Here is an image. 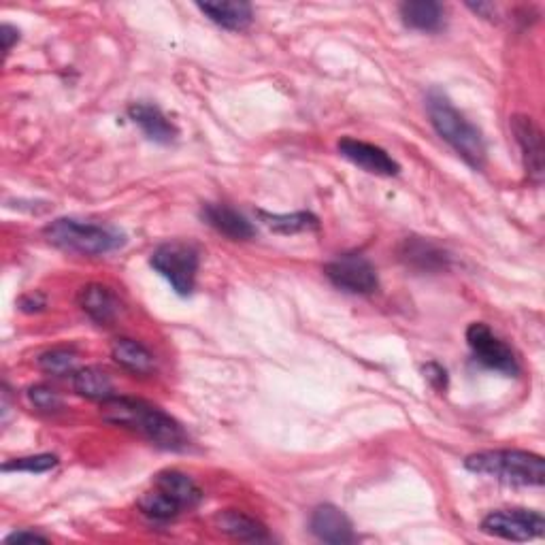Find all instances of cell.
<instances>
[{
	"instance_id": "obj_1",
	"label": "cell",
	"mask_w": 545,
	"mask_h": 545,
	"mask_svg": "<svg viewBox=\"0 0 545 545\" xmlns=\"http://www.w3.org/2000/svg\"><path fill=\"white\" fill-rule=\"evenodd\" d=\"M101 416L109 424L124 426L128 431L139 433L162 450L179 452L188 445L184 426L171 418L167 411L147 401L130 399V396H111V399L103 401Z\"/></svg>"
},
{
	"instance_id": "obj_2",
	"label": "cell",
	"mask_w": 545,
	"mask_h": 545,
	"mask_svg": "<svg viewBox=\"0 0 545 545\" xmlns=\"http://www.w3.org/2000/svg\"><path fill=\"white\" fill-rule=\"evenodd\" d=\"M426 111L433 128L437 130V135L448 143L471 169L482 171L486 164V141L480 128L471 124L465 115L450 103V98L439 90L428 92Z\"/></svg>"
},
{
	"instance_id": "obj_3",
	"label": "cell",
	"mask_w": 545,
	"mask_h": 545,
	"mask_svg": "<svg viewBox=\"0 0 545 545\" xmlns=\"http://www.w3.org/2000/svg\"><path fill=\"white\" fill-rule=\"evenodd\" d=\"M45 239L58 250L81 256H105L126 243V235L111 224L79 222L73 218H60L43 228Z\"/></svg>"
},
{
	"instance_id": "obj_4",
	"label": "cell",
	"mask_w": 545,
	"mask_h": 545,
	"mask_svg": "<svg viewBox=\"0 0 545 545\" xmlns=\"http://www.w3.org/2000/svg\"><path fill=\"white\" fill-rule=\"evenodd\" d=\"M471 473L492 477V480L514 486H543V458L524 450H486L471 454L465 460Z\"/></svg>"
},
{
	"instance_id": "obj_5",
	"label": "cell",
	"mask_w": 545,
	"mask_h": 545,
	"mask_svg": "<svg viewBox=\"0 0 545 545\" xmlns=\"http://www.w3.org/2000/svg\"><path fill=\"white\" fill-rule=\"evenodd\" d=\"M150 262L179 296L192 294L198 273V252L194 245L184 241L162 243L154 250Z\"/></svg>"
},
{
	"instance_id": "obj_6",
	"label": "cell",
	"mask_w": 545,
	"mask_h": 545,
	"mask_svg": "<svg viewBox=\"0 0 545 545\" xmlns=\"http://www.w3.org/2000/svg\"><path fill=\"white\" fill-rule=\"evenodd\" d=\"M482 531L507 541H533L545 533V520L531 509H499L482 520Z\"/></svg>"
},
{
	"instance_id": "obj_7",
	"label": "cell",
	"mask_w": 545,
	"mask_h": 545,
	"mask_svg": "<svg viewBox=\"0 0 545 545\" xmlns=\"http://www.w3.org/2000/svg\"><path fill=\"white\" fill-rule=\"evenodd\" d=\"M467 343L477 362H482L484 367L501 371L505 375H518L520 365L514 350L509 345L492 333L490 326L484 322H475L467 328Z\"/></svg>"
},
{
	"instance_id": "obj_8",
	"label": "cell",
	"mask_w": 545,
	"mask_h": 545,
	"mask_svg": "<svg viewBox=\"0 0 545 545\" xmlns=\"http://www.w3.org/2000/svg\"><path fill=\"white\" fill-rule=\"evenodd\" d=\"M330 284L350 294H371L377 290V271L369 258L360 254H343L324 267Z\"/></svg>"
},
{
	"instance_id": "obj_9",
	"label": "cell",
	"mask_w": 545,
	"mask_h": 545,
	"mask_svg": "<svg viewBox=\"0 0 545 545\" xmlns=\"http://www.w3.org/2000/svg\"><path fill=\"white\" fill-rule=\"evenodd\" d=\"M337 150L345 160H350L352 164H356V167H360L362 171H367L371 175L394 177L401 171V164L396 162L386 150L367 141L343 137L337 143Z\"/></svg>"
},
{
	"instance_id": "obj_10",
	"label": "cell",
	"mask_w": 545,
	"mask_h": 545,
	"mask_svg": "<svg viewBox=\"0 0 545 545\" xmlns=\"http://www.w3.org/2000/svg\"><path fill=\"white\" fill-rule=\"evenodd\" d=\"M511 130H514L516 141L522 150L524 167L528 177H531L535 184H541L543 179V135L539 126L533 122L528 115H514L511 120Z\"/></svg>"
},
{
	"instance_id": "obj_11",
	"label": "cell",
	"mask_w": 545,
	"mask_h": 545,
	"mask_svg": "<svg viewBox=\"0 0 545 545\" xmlns=\"http://www.w3.org/2000/svg\"><path fill=\"white\" fill-rule=\"evenodd\" d=\"M309 526H311V533L324 543L343 545V543L356 541V533L350 518L335 505H320L313 509Z\"/></svg>"
},
{
	"instance_id": "obj_12",
	"label": "cell",
	"mask_w": 545,
	"mask_h": 545,
	"mask_svg": "<svg viewBox=\"0 0 545 545\" xmlns=\"http://www.w3.org/2000/svg\"><path fill=\"white\" fill-rule=\"evenodd\" d=\"M201 218L220 235L233 239V241H250L256 235V228L247 220L243 213L228 205H216L209 203L201 209Z\"/></svg>"
},
{
	"instance_id": "obj_13",
	"label": "cell",
	"mask_w": 545,
	"mask_h": 545,
	"mask_svg": "<svg viewBox=\"0 0 545 545\" xmlns=\"http://www.w3.org/2000/svg\"><path fill=\"white\" fill-rule=\"evenodd\" d=\"M128 118L145 132L147 139H152L156 143L169 145L177 139V126L156 105H150V103L130 105Z\"/></svg>"
},
{
	"instance_id": "obj_14",
	"label": "cell",
	"mask_w": 545,
	"mask_h": 545,
	"mask_svg": "<svg viewBox=\"0 0 545 545\" xmlns=\"http://www.w3.org/2000/svg\"><path fill=\"white\" fill-rule=\"evenodd\" d=\"M79 307L96 324H111L120 313V299L103 284H88L79 290Z\"/></svg>"
},
{
	"instance_id": "obj_15",
	"label": "cell",
	"mask_w": 545,
	"mask_h": 545,
	"mask_svg": "<svg viewBox=\"0 0 545 545\" xmlns=\"http://www.w3.org/2000/svg\"><path fill=\"white\" fill-rule=\"evenodd\" d=\"M154 488L167 494L171 501H175L181 507V511L192 509L203 501V490L196 486L192 477H188L186 473H181V471H175V469L160 471L154 477Z\"/></svg>"
},
{
	"instance_id": "obj_16",
	"label": "cell",
	"mask_w": 545,
	"mask_h": 545,
	"mask_svg": "<svg viewBox=\"0 0 545 545\" xmlns=\"http://www.w3.org/2000/svg\"><path fill=\"white\" fill-rule=\"evenodd\" d=\"M218 531L239 541H269L271 535L260 520L243 514L237 509H226L216 516Z\"/></svg>"
},
{
	"instance_id": "obj_17",
	"label": "cell",
	"mask_w": 545,
	"mask_h": 545,
	"mask_svg": "<svg viewBox=\"0 0 545 545\" xmlns=\"http://www.w3.org/2000/svg\"><path fill=\"white\" fill-rule=\"evenodd\" d=\"M401 258L407 262L409 267L420 269V271H439L448 267V254H445L441 247L435 243L420 239V237H411L405 239L401 245Z\"/></svg>"
},
{
	"instance_id": "obj_18",
	"label": "cell",
	"mask_w": 545,
	"mask_h": 545,
	"mask_svg": "<svg viewBox=\"0 0 545 545\" xmlns=\"http://www.w3.org/2000/svg\"><path fill=\"white\" fill-rule=\"evenodd\" d=\"M111 358L135 375H152L156 371V358L145 345L132 339H118L111 345Z\"/></svg>"
},
{
	"instance_id": "obj_19",
	"label": "cell",
	"mask_w": 545,
	"mask_h": 545,
	"mask_svg": "<svg viewBox=\"0 0 545 545\" xmlns=\"http://www.w3.org/2000/svg\"><path fill=\"white\" fill-rule=\"evenodd\" d=\"M405 26L420 32H437L443 28L445 9L435 0H409L399 7Z\"/></svg>"
},
{
	"instance_id": "obj_20",
	"label": "cell",
	"mask_w": 545,
	"mask_h": 545,
	"mask_svg": "<svg viewBox=\"0 0 545 545\" xmlns=\"http://www.w3.org/2000/svg\"><path fill=\"white\" fill-rule=\"evenodd\" d=\"M207 18L226 30H245L254 22V9L250 3H198Z\"/></svg>"
},
{
	"instance_id": "obj_21",
	"label": "cell",
	"mask_w": 545,
	"mask_h": 545,
	"mask_svg": "<svg viewBox=\"0 0 545 545\" xmlns=\"http://www.w3.org/2000/svg\"><path fill=\"white\" fill-rule=\"evenodd\" d=\"M73 388L79 396L90 401H107L115 396L111 377L98 367L77 369V373L73 375Z\"/></svg>"
},
{
	"instance_id": "obj_22",
	"label": "cell",
	"mask_w": 545,
	"mask_h": 545,
	"mask_svg": "<svg viewBox=\"0 0 545 545\" xmlns=\"http://www.w3.org/2000/svg\"><path fill=\"white\" fill-rule=\"evenodd\" d=\"M258 216L271 230H275V233H282V235L305 233V230H316L320 226L318 218L307 211H296V213L258 211Z\"/></svg>"
},
{
	"instance_id": "obj_23",
	"label": "cell",
	"mask_w": 545,
	"mask_h": 545,
	"mask_svg": "<svg viewBox=\"0 0 545 545\" xmlns=\"http://www.w3.org/2000/svg\"><path fill=\"white\" fill-rule=\"evenodd\" d=\"M139 509L147 518L156 520V522H169V520L177 518L179 511H181V507L175 501H171L167 494L160 492L158 488L143 494V497L139 499Z\"/></svg>"
},
{
	"instance_id": "obj_24",
	"label": "cell",
	"mask_w": 545,
	"mask_h": 545,
	"mask_svg": "<svg viewBox=\"0 0 545 545\" xmlns=\"http://www.w3.org/2000/svg\"><path fill=\"white\" fill-rule=\"evenodd\" d=\"M39 367L49 375H75L77 373V354L66 348L49 350L39 356Z\"/></svg>"
},
{
	"instance_id": "obj_25",
	"label": "cell",
	"mask_w": 545,
	"mask_h": 545,
	"mask_svg": "<svg viewBox=\"0 0 545 545\" xmlns=\"http://www.w3.org/2000/svg\"><path fill=\"white\" fill-rule=\"evenodd\" d=\"M58 465V456L54 454H37L26 458H15L11 462H5L3 471H26V473H45Z\"/></svg>"
},
{
	"instance_id": "obj_26",
	"label": "cell",
	"mask_w": 545,
	"mask_h": 545,
	"mask_svg": "<svg viewBox=\"0 0 545 545\" xmlns=\"http://www.w3.org/2000/svg\"><path fill=\"white\" fill-rule=\"evenodd\" d=\"M28 399H30L32 405H35L41 411H58L62 407L60 394L54 388H49V386L30 388L28 390Z\"/></svg>"
},
{
	"instance_id": "obj_27",
	"label": "cell",
	"mask_w": 545,
	"mask_h": 545,
	"mask_svg": "<svg viewBox=\"0 0 545 545\" xmlns=\"http://www.w3.org/2000/svg\"><path fill=\"white\" fill-rule=\"evenodd\" d=\"M424 377L431 382L437 390H445L448 388V373H445L443 367H439L437 362H428L424 367Z\"/></svg>"
},
{
	"instance_id": "obj_28",
	"label": "cell",
	"mask_w": 545,
	"mask_h": 545,
	"mask_svg": "<svg viewBox=\"0 0 545 545\" xmlns=\"http://www.w3.org/2000/svg\"><path fill=\"white\" fill-rule=\"evenodd\" d=\"M0 39H3V52L9 54L13 43L20 41V30L13 28L11 24H3L0 26Z\"/></svg>"
},
{
	"instance_id": "obj_29",
	"label": "cell",
	"mask_w": 545,
	"mask_h": 545,
	"mask_svg": "<svg viewBox=\"0 0 545 545\" xmlns=\"http://www.w3.org/2000/svg\"><path fill=\"white\" fill-rule=\"evenodd\" d=\"M7 543H45L47 537L41 535V533H35V531H15L11 533L7 539Z\"/></svg>"
},
{
	"instance_id": "obj_30",
	"label": "cell",
	"mask_w": 545,
	"mask_h": 545,
	"mask_svg": "<svg viewBox=\"0 0 545 545\" xmlns=\"http://www.w3.org/2000/svg\"><path fill=\"white\" fill-rule=\"evenodd\" d=\"M20 307H22V311H28V313H32V311H41V309L45 307V296L39 294V292L26 294V296H22Z\"/></svg>"
}]
</instances>
